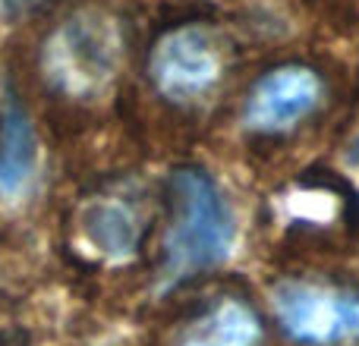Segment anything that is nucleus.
Returning a JSON list of instances; mask_svg holds the SVG:
<instances>
[{
  "instance_id": "obj_7",
  "label": "nucleus",
  "mask_w": 359,
  "mask_h": 346,
  "mask_svg": "<svg viewBox=\"0 0 359 346\" xmlns=\"http://www.w3.org/2000/svg\"><path fill=\"white\" fill-rule=\"evenodd\" d=\"M259 321L240 299H224L186 331L180 346H255Z\"/></svg>"
},
{
  "instance_id": "obj_9",
  "label": "nucleus",
  "mask_w": 359,
  "mask_h": 346,
  "mask_svg": "<svg viewBox=\"0 0 359 346\" xmlns=\"http://www.w3.org/2000/svg\"><path fill=\"white\" fill-rule=\"evenodd\" d=\"M350 161H353L356 167H359V136H356V142L350 145Z\"/></svg>"
},
{
  "instance_id": "obj_1",
  "label": "nucleus",
  "mask_w": 359,
  "mask_h": 346,
  "mask_svg": "<svg viewBox=\"0 0 359 346\" xmlns=\"http://www.w3.org/2000/svg\"><path fill=\"white\" fill-rule=\"evenodd\" d=\"M236 221L217 183L198 167H180L168 183V236L164 274L192 277L221 265L233 252Z\"/></svg>"
},
{
  "instance_id": "obj_6",
  "label": "nucleus",
  "mask_w": 359,
  "mask_h": 346,
  "mask_svg": "<svg viewBox=\"0 0 359 346\" xmlns=\"http://www.w3.org/2000/svg\"><path fill=\"white\" fill-rule=\"evenodd\" d=\"M38 173V136L29 111L13 95L0 104V195L19 198Z\"/></svg>"
},
{
  "instance_id": "obj_5",
  "label": "nucleus",
  "mask_w": 359,
  "mask_h": 346,
  "mask_svg": "<svg viewBox=\"0 0 359 346\" xmlns=\"http://www.w3.org/2000/svg\"><path fill=\"white\" fill-rule=\"evenodd\" d=\"M322 79L309 67H278L246 98V123L255 132H284L318 104Z\"/></svg>"
},
{
  "instance_id": "obj_3",
  "label": "nucleus",
  "mask_w": 359,
  "mask_h": 346,
  "mask_svg": "<svg viewBox=\"0 0 359 346\" xmlns=\"http://www.w3.org/2000/svg\"><path fill=\"white\" fill-rule=\"evenodd\" d=\"M274 315L287 337L309 346H341L359 340V296L318 284H280Z\"/></svg>"
},
{
  "instance_id": "obj_8",
  "label": "nucleus",
  "mask_w": 359,
  "mask_h": 346,
  "mask_svg": "<svg viewBox=\"0 0 359 346\" xmlns=\"http://www.w3.org/2000/svg\"><path fill=\"white\" fill-rule=\"evenodd\" d=\"M86 230L95 246L104 249L107 255H130L139 242L142 221H139L136 208H133L130 202L107 198V202H98L88 208Z\"/></svg>"
},
{
  "instance_id": "obj_4",
  "label": "nucleus",
  "mask_w": 359,
  "mask_h": 346,
  "mask_svg": "<svg viewBox=\"0 0 359 346\" xmlns=\"http://www.w3.org/2000/svg\"><path fill=\"white\" fill-rule=\"evenodd\" d=\"M224 69L217 38L202 25H183L158 41L151 54V79L170 101H192L205 95Z\"/></svg>"
},
{
  "instance_id": "obj_2",
  "label": "nucleus",
  "mask_w": 359,
  "mask_h": 346,
  "mask_svg": "<svg viewBox=\"0 0 359 346\" xmlns=\"http://www.w3.org/2000/svg\"><path fill=\"white\" fill-rule=\"evenodd\" d=\"M120 29L111 16L86 10L69 16L44 44V69L69 95H95L120 63Z\"/></svg>"
}]
</instances>
